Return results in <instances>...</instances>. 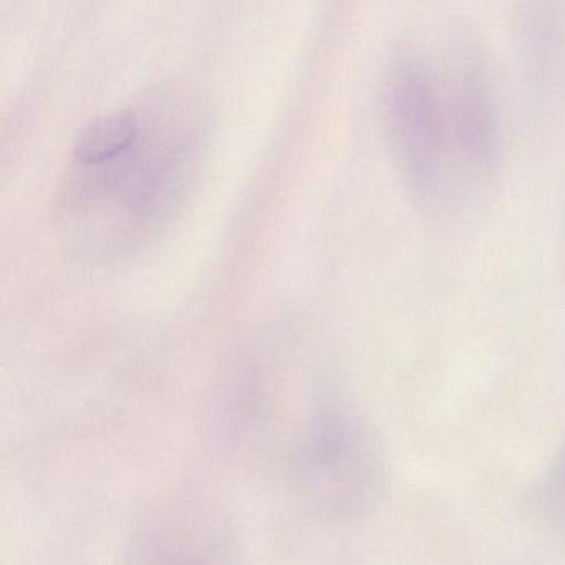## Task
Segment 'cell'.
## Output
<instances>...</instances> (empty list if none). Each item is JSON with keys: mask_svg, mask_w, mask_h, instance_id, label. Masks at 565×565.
<instances>
[{"mask_svg": "<svg viewBox=\"0 0 565 565\" xmlns=\"http://www.w3.org/2000/svg\"><path fill=\"white\" fill-rule=\"evenodd\" d=\"M396 168L423 213H468L491 186L501 114L486 55L455 25L419 29L393 55L383 88Z\"/></svg>", "mask_w": 565, "mask_h": 565, "instance_id": "1", "label": "cell"}, {"mask_svg": "<svg viewBox=\"0 0 565 565\" xmlns=\"http://www.w3.org/2000/svg\"><path fill=\"white\" fill-rule=\"evenodd\" d=\"M294 484L307 511L339 527L362 524L385 495V455L365 419L345 409L313 416L297 443Z\"/></svg>", "mask_w": 565, "mask_h": 565, "instance_id": "2", "label": "cell"}, {"mask_svg": "<svg viewBox=\"0 0 565 565\" xmlns=\"http://www.w3.org/2000/svg\"><path fill=\"white\" fill-rule=\"evenodd\" d=\"M181 504H158L135 527L121 565H217L214 535Z\"/></svg>", "mask_w": 565, "mask_h": 565, "instance_id": "3", "label": "cell"}, {"mask_svg": "<svg viewBox=\"0 0 565 565\" xmlns=\"http://www.w3.org/2000/svg\"><path fill=\"white\" fill-rule=\"evenodd\" d=\"M145 140L143 121L130 111L108 115L88 125L74 145L78 173L105 170L127 158Z\"/></svg>", "mask_w": 565, "mask_h": 565, "instance_id": "4", "label": "cell"}, {"mask_svg": "<svg viewBox=\"0 0 565 565\" xmlns=\"http://www.w3.org/2000/svg\"><path fill=\"white\" fill-rule=\"evenodd\" d=\"M527 512L542 532L565 545V443L529 491Z\"/></svg>", "mask_w": 565, "mask_h": 565, "instance_id": "5", "label": "cell"}]
</instances>
